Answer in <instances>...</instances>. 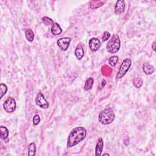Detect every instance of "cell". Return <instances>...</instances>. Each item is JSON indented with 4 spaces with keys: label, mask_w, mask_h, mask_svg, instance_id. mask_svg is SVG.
<instances>
[{
    "label": "cell",
    "mask_w": 156,
    "mask_h": 156,
    "mask_svg": "<svg viewBox=\"0 0 156 156\" xmlns=\"http://www.w3.org/2000/svg\"><path fill=\"white\" fill-rule=\"evenodd\" d=\"M126 5L125 1L123 0H119L115 4V13L117 15H120L125 11Z\"/></svg>",
    "instance_id": "obj_9"
},
{
    "label": "cell",
    "mask_w": 156,
    "mask_h": 156,
    "mask_svg": "<svg viewBox=\"0 0 156 156\" xmlns=\"http://www.w3.org/2000/svg\"><path fill=\"white\" fill-rule=\"evenodd\" d=\"M143 70L146 75H151L154 72V67L149 63H144L143 65Z\"/></svg>",
    "instance_id": "obj_13"
},
{
    "label": "cell",
    "mask_w": 156,
    "mask_h": 156,
    "mask_svg": "<svg viewBox=\"0 0 156 156\" xmlns=\"http://www.w3.org/2000/svg\"><path fill=\"white\" fill-rule=\"evenodd\" d=\"M9 132L7 127L3 126H1L0 127V137H1V139L3 140L6 139L9 136Z\"/></svg>",
    "instance_id": "obj_14"
},
{
    "label": "cell",
    "mask_w": 156,
    "mask_h": 156,
    "mask_svg": "<svg viewBox=\"0 0 156 156\" xmlns=\"http://www.w3.org/2000/svg\"><path fill=\"white\" fill-rule=\"evenodd\" d=\"M87 131L83 127H77L73 129L68 136L67 146L68 148L73 147L79 143L86 137Z\"/></svg>",
    "instance_id": "obj_1"
},
{
    "label": "cell",
    "mask_w": 156,
    "mask_h": 156,
    "mask_svg": "<svg viewBox=\"0 0 156 156\" xmlns=\"http://www.w3.org/2000/svg\"><path fill=\"white\" fill-rule=\"evenodd\" d=\"M115 114L113 110L111 107L105 109L99 115L98 120L101 124L107 125L112 123L115 120Z\"/></svg>",
    "instance_id": "obj_2"
},
{
    "label": "cell",
    "mask_w": 156,
    "mask_h": 156,
    "mask_svg": "<svg viewBox=\"0 0 156 156\" xmlns=\"http://www.w3.org/2000/svg\"><path fill=\"white\" fill-rule=\"evenodd\" d=\"M131 65L132 61L130 59H126L125 60H124L121 63V65H120V67L119 68V70L116 75V79H120L124 76H125L128 70H129Z\"/></svg>",
    "instance_id": "obj_4"
},
{
    "label": "cell",
    "mask_w": 156,
    "mask_h": 156,
    "mask_svg": "<svg viewBox=\"0 0 156 156\" xmlns=\"http://www.w3.org/2000/svg\"><path fill=\"white\" fill-rule=\"evenodd\" d=\"M75 54L76 58L77 59H79V60H81V59L83 58L84 56V51L83 47H82L81 44L78 45L76 47L75 49Z\"/></svg>",
    "instance_id": "obj_11"
},
{
    "label": "cell",
    "mask_w": 156,
    "mask_h": 156,
    "mask_svg": "<svg viewBox=\"0 0 156 156\" xmlns=\"http://www.w3.org/2000/svg\"><path fill=\"white\" fill-rule=\"evenodd\" d=\"M51 33L54 35H60L62 32V29L60 25H59L57 23H54L51 26Z\"/></svg>",
    "instance_id": "obj_12"
},
{
    "label": "cell",
    "mask_w": 156,
    "mask_h": 156,
    "mask_svg": "<svg viewBox=\"0 0 156 156\" xmlns=\"http://www.w3.org/2000/svg\"><path fill=\"white\" fill-rule=\"evenodd\" d=\"M93 82H94L93 78H92V77L88 78V79H87L85 81V85L84 87V90L86 91H88V90H90L92 89Z\"/></svg>",
    "instance_id": "obj_15"
},
{
    "label": "cell",
    "mask_w": 156,
    "mask_h": 156,
    "mask_svg": "<svg viewBox=\"0 0 156 156\" xmlns=\"http://www.w3.org/2000/svg\"><path fill=\"white\" fill-rule=\"evenodd\" d=\"M103 146L104 142L102 138H99L98 140L97 144L96 145L95 148V155L96 156H100L102 154L103 150Z\"/></svg>",
    "instance_id": "obj_10"
},
{
    "label": "cell",
    "mask_w": 156,
    "mask_h": 156,
    "mask_svg": "<svg viewBox=\"0 0 156 156\" xmlns=\"http://www.w3.org/2000/svg\"><path fill=\"white\" fill-rule=\"evenodd\" d=\"M152 48L153 49V51H155V42H154L152 45Z\"/></svg>",
    "instance_id": "obj_25"
},
{
    "label": "cell",
    "mask_w": 156,
    "mask_h": 156,
    "mask_svg": "<svg viewBox=\"0 0 156 156\" xmlns=\"http://www.w3.org/2000/svg\"><path fill=\"white\" fill-rule=\"evenodd\" d=\"M7 91V87L6 84L1 83L0 85V93H1V97L0 99H1L3 96L5 95Z\"/></svg>",
    "instance_id": "obj_20"
},
{
    "label": "cell",
    "mask_w": 156,
    "mask_h": 156,
    "mask_svg": "<svg viewBox=\"0 0 156 156\" xmlns=\"http://www.w3.org/2000/svg\"><path fill=\"white\" fill-rule=\"evenodd\" d=\"M33 123L34 125H38L39 123L40 122V118L39 117V115H34V117H33Z\"/></svg>",
    "instance_id": "obj_24"
},
{
    "label": "cell",
    "mask_w": 156,
    "mask_h": 156,
    "mask_svg": "<svg viewBox=\"0 0 156 156\" xmlns=\"http://www.w3.org/2000/svg\"><path fill=\"white\" fill-rule=\"evenodd\" d=\"M35 104L42 109H47L49 107V103L42 93H39L35 99Z\"/></svg>",
    "instance_id": "obj_6"
},
{
    "label": "cell",
    "mask_w": 156,
    "mask_h": 156,
    "mask_svg": "<svg viewBox=\"0 0 156 156\" xmlns=\"http://www.w3.org/2000/svg\"><path fill=\"white\" fill-rule=\"evenodd\" d=\"M71 40L70 37H62L57 41V44L62 51H66L69 47Z\"/></svg>",
    "instance_id": "obj_7"
},
{
    "label": "cell",
    "mask_w": 156,
    "mask_h": 156,
    "mask_svg": "<svg viewBox=\"0 0 156 156\" xmlns=\"http://www.w3.org/2000/svg\"><path fill=\"white\" fill-rule=\"evenodd\" d=\"M4 109L7 113H12L16 109V102L12 97L8 98L3 104Z\"/></svg>",
    "instance_id": "obj_5"
},
{
    "label": "cell",
    "mask_w": 156,
    "mask_h": 156,
    "mask_svg": "<svg viewBox=\"0 0 156 156\" xmlns=\"http://www.w3.org/2000/svg\"><path fill=\"white\" fill-rule=\"evenodd\" d=\"M132 82L134 85L137 89H140V87L143 85V81H142V79L139 77L134 78L132 81Z\"/></svg>",
    "instance_id": "obj_18"
},
{
    "label": "cell",
    "mask_w": 156,
    "mask_h": 156,
    "mask_svg": "<svg viewBox=\"0 0 156 156\" xmlns=\"http://www.w3.org/2000/svg\"><path fill=\"white\" fill-rule=\"evenodd\" d=\"M25 37L27 41L32 42L34 39V34L31 29H26L25 31Z\"/></svg>",
    "instance_id": "obj_16"
},
{
    "label": "cell",
    "mask_w": 156,
    "mask_h": 156,
    "mask_svg": "<svg viewBox=\"0 0 156 156\" xmlns=\"http://www.w3.org/2000/svg\"><path fill=\"white\" fill-rule=\"evenodd\" d=\"M110 37H111V34L107 31H105L103 35V42L107 41Z\"/></svg>",
    "instance_id": "obj_23"
},
{
    "label": "cell",
    "mask_w": 156,
    "mask_h": 156,
    "mask_svg": "<svg viewBox=\"0 0 156 156\" xmlns=\"http://www.w3.org/2000/svg\"><path fill=\"white\" fill-rule=\"evenodd\" d=\"M121 42L119 36L117 34H114L111 39H110L107 45L106 46V48L107 51L109 53H117L120 48Z\"/></svg>",
    "instance_id": "obj_3"
},
{
    "label": "cell",
    "mask_w": 156,
    "mask_h": 156,
    "mask_svg": "<svg viewBox=\"0 0 156 156\" xmlns=\"http://www.w3.org/2000/svg\"><path fill=\"white\" fill-rule=\"evenodd\" d=\"M42 21L44 23V24L46 25H53L54 23V22L53 20H51V18H49L47 17H44L42 18Z\"/></svg>",
    "instance_id": "obj_22"
},
{
    "label": "cell",
    "mask_w": 156,
    "mask_h": 156,
    "mask_svg": "<svg viewBox=\"0 0 156 156\" xmlns=\"http://www.w3.org/2000/svg\"><path fill=\"white\" fill-rule=\"evenodd\" d=\"M103 155H110L109 154H104Z\"/></svg>",
    "instance_id": "obj_26"
},
{
    "label": "cell",
    "mask_w": 156,
    "mask_h": 156,
    "mask_svg": "<svg viewBox=\"0 0 156 156\" xmlns=\"http://www.w3.org/2000/svg\"><path fill=\"white\" fill-rule=\"evenodd\" d=\"M36 153V145L34 143H31L28 146V153L29 156H34Z\"/></svg>",
    "instance_id": "obj_17"
},
{
    "label": "cell",
    "mask_w": 156,
    "mask_h": 156,
    "mask_svg": "<svg viewBox=\"0 0 156 156\" xmlns=\"http://www.w3.org/2000/svg\"><path fill=\"white\" fill-rule=\"evenodd\" d=\"M90 49L92 51H96L99 49L101 46V43L100 40L97 38H92L89 40V42Z\"/></svg>",
    "instance_id": "obj_8"
},
{
    "label": "cell",
    "mask_w": 156,
    "mask_h": 156,
    "mask_svg": "<svg viewBox=\"0 0 156 156\" xmlns=\"http://www.w3.org/2000/svg\"><path fill=\"white\" fill-rule=\"evenodd\" d=\"M103 4H104V3H103L102 1H93L90 2V8L93 9H97L101 6H103Z\"/></svg>",
    "instance_id": "obj_19"
},
{
    "label": "cell",
    "mask_w": 156,
    "mask_h": 156,
    "mask_svg": "<svg viewBox=\"0 0 156 156\" xmlns=\"http://www.w3.org/2000/svg\"><path fill=\"white\" fill-rule=\"evenodd\" d=\"M118 57L116 56H112V57H111V58L109 59V63L111 66L115 67L117 65V63H118Z\"/></svg>",
    "instance_id": "obj_21"
}]
</instances>
